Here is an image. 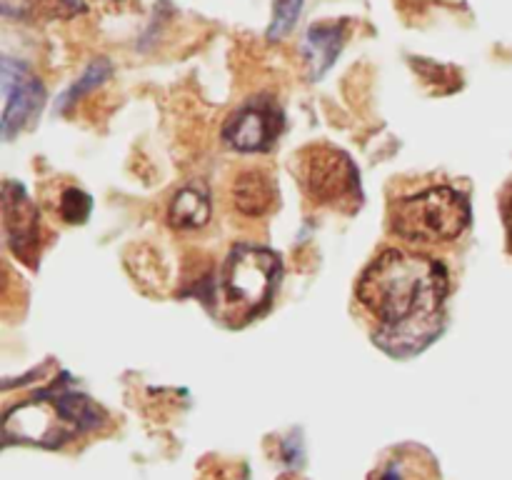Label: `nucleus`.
<instances>
[{
  "label": "nucleus",
  "instance_id": "1",
  "mask_svg": "<svg viewBox=\"0 0 512 480\" xmlns=\"http://www.w3.org/2000/svg\"><path fill=\"white\" fill-rule=\"evenodd\" d=\"M445 295V265L398 248L380 253L358 285V298L383 325L375 343L395 358L415 355L433 343L443 330Z\"/></svg>",
  "mask_w": 512,
  "mask_h": 480
},
{
  "label": "nucleus",
  "instance_id": "13",
  "mask_svg": "<svg viewBox=\"0 0 512 480\" xmlns=\"http://www.w3.org/2000/svg\"><path fill=\"white\" fill-rule=\"evenodd\" d=\"M110 73H113V68H110L108 60H105V58L93 60V63H90L88 68H85V73L80 75L78 80H75V85H70L68 93H65L63 98L58 100L55 110H58V113L68 110L70 105L75 103V100H80L85 93H90V90H95V88H98V85H103L105 80L110 78Z\"/></svg>",
  "mask_w": 512,
  "mask_h": 480
},
{
  "label": "nucleus",
  "instance_id": "15",
  "mask_svg": "<svg viewBox=\"0 0 512 480\" xmlns=\"http://www.w3.org/2000/svg\"><path fill=\"white\" fill-rule=\"evenodd\" d=\"M60 213L68 223H85L90 215V198L78 188H68L60 200Z\"/></svg>",
  "mask_w": 512,
  "mask_h": 480
},
{
  "label": "nucleus",
  "instance_id": "4",
  "mask_svg": "<svg viewBox=\"0 0 512 480\" xmlns=\"http://www.w3.org/2000/svg\"><path fill=\"white\" fill-rule=\"evenodd\" d=\"M280 280V260L260 245H235L220 273V295L233 318H253L268 305Z\"/></svg>",
  "mask_w": 512,
  "mask_h": 480
},
{
  "label": "nucleus",
  "instance_id": "9",
  "mask_svg": "<svg viewBox=\"0 0 512 480\" xmlns=\"http://www.w3.org/2000/svg\"><path fill=\"white\" fill-rule=\"evenodd\" d=\"M348 38V23H313L305 33V55L310 63V75L318 80L320 75L333 68L335 58L343 50Z\"/></svg>",
  "mask_w": 512,
  "mask_h": 480
},
{
  "label": "nucleus",
  "instance_id": "5",
  "mask_svg": "<svg viewBox=\"0 0 512 480\" xmlns=\"http://www.w3.org/2000/svg\"><path fill=\"white\" fill-rule=\"evenodd\" d=\"M303 185L318 203L340 205L343 200H355L360 195V173L353 160L328 145H315L303 153L300 165Z\"/></svg>",
  "mask_w": 512,
  "mask_h": 480
},
{
  "label": "nucleus",
  "instance_id": "7",
  "mask_svg": "<svg viewBox=\"0 0 512 480\" xmlns=\"http://www.w3.org/2000/svg\"><path fill=\"white\" fill-rule=\"evenodd\" d=\"M283 130V113L268 98H255L245 103L238 113L228 118L223 128V140L243 153H260L275 143Z\"/></svg>",
  "mask_w": 512,
  "mask_h": 480
},
{
  "label": "nucleus",
  "instance_id": "14",
  "mask_svg": "<svg viewBox=\"0 0 512 480\" xmlns=\"http://www.w3.org/2000/svg\"><path fill=\"white\" fill-rule=\"evenodd\" d=\"M300 13H303V0H275L268 40H283L295 28Z\"/></svg>",
  "mask_w": 512,
  "mask_h": 480
},
{
  "label": "nucleus",
  "instance_id": "16",
  "mask_svg": "<svg viewBox=\"0 0 512 480\" xmlns=\"http://www.w3.org/2000/svg\"><path fill=\"white\" fill-rule=\"evenodd\" d=\"M380 480H405V478H403V473H400L398 465L390 463L388 468H385L383 473H380Z\"/></svg>",
  "mask_w": 512,
  "mask_h": 480
},
{
  "label": "nucleus",
  "instance_id": "2",
  "mask_svg": "<svg viewBox=\"0 0 512 480\" xmlns=\"http://www.w3.org/2000/svg\"><path fill=\"white\" fill-rule=\"evenodd\" d=\"M103 410L88 395L53 385L5 413V443L60 448L68 440L100 428Z\"/></svg>",
  "mask_w": 512,
  "mask_h": 480
},
{
  "label": "nucleus",
  "instance_id": "17",
  "mask_svg": "<svg viewBox=\"0 0 512 480\" xmlns=\"http://www.w3.org/2000/svg\"><path fill=\"white\" fill-rule=\"evenodd\" d=\"M505 228H508V245L512 253V198L505 203Z\"/></svg>",
  "mask_w": 512,
  "mask_h": 480
},
{
  "label": "nucleus",
  "instance_id": "3",
  "mask_svg": "<svg viewBox=\"0 0 512 480\" xmlns=\"http://www.w3.org/2000/svg\"><path fill=\"white\" fill-rule=\"evenodd\" d=\"M393 230L413 243L455 240L470 223V205L463 193L448 185L398 200L390 210Z\"/></svg>",
  "mask_w": 512,
  "mask_h": 480
},
{
  "label": "nucleus",
  "instance_id": "8",
  "mask_svg": "<svg viewBox=\"0 0 512 480\" xmlns=\"http://www.w3.org/2000/svg\"><path fill=\"white\" fill-rule=\"evenodd\" d=\"M3 225L13 253L33 263V253L38 248V208L23 185L13 180L3 185Z\"/></svg>",
  "mask_w": 512,
  "mask_h": 480
},
{
  "label": "nucleus",
  "instance_id": "12",
  "mask_svg": "<svg viewBox=\"0 0 512 480\" xmlns=\"http://www.w3.org/2000/svg\"><path fill=\"white\" fill-rule=\"evenodd\" d=\"M85 10L80 0H3L5 18L18 20H68Z\"/></svg>",
  "mask_w": 512,
  "mask_h": 480
},
{
  "label": "nucleus",
  "instance_id": "6",
  "mask_svg": "<svg viewBox=\"0 0 512 480\" xmlns=\"http://www.w3.org/2000/svg\"><path fill=\"white\" fill-rule=\"evenodd\" d=\"M0 78H3L0 80L3 85V138L10 140L38 118L45 100V88L38 75L15 58H3Z\"/></svg>",
  "mask_w": 512,
  "mask_h": 480
},
{
  "label": "nucleus",
  "instance_id": "11",
  "mask_svg": "<svg viewBox=\"0 0 512 480\" xmlns=\"http://www.w3.org/2000/svg\"><path fill=\"white\" fill-rule=\"evenodd\" d=\"M168 218L175 228L190 230L200 228V225L208 223L210 218V195L205 190V185L190 183L185 188H180L175 193L173 203H170Z\"/></svg>",
  "mask_w": 512,
  "mask_h": 480
},
{
  "label": "nucleus",
  "instance_id": "10",
  "mask_svg": "<svg viewBox=\"0 0 512 480\" xmlns=\"http://www.w3.org/2000/svg\"><path fill=\"white\" fill-rule=\"evenodd\" d=\"M233 200L240 213L258 218L273 208L278 200V188L270 175L260 173V170H245L233 183Z\"/></svg>",
  "mask_w": 512,
  "mask_h": 480
}]
</instances>
